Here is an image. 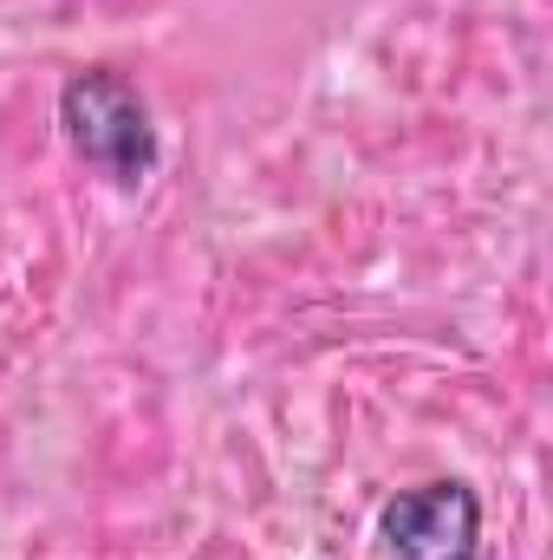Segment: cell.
Wrapping results in <instances>:
<instances>
[{"label": "cell", "instance_id": "cell-1", "mask_svg": "<svg viewBox=\"0 0 553 560\" xmlns=\"http://www.w3.org/2000/svg\"><path fill=\"white\" fill-rule=\"evenodd\" d=\"M59 131L66 150L105 176L111 189H143L163 163V138L150 118V98L138 92V79H125L118 66H79L59 85Z\"/></svg>", "mask_w": 553, "mask_h": 560}, {"label": "cell", "instance_id": "cell-2", "mask_svg": "<svg viewBox=\"0 0 553 560\" xmlns=\"http://www.w3.org/2000/svg\"><path fill=\"white\" fill-rule=\"evenodd\" d=\"M378 541L398 560H475L482 555V495L462 476H430L378 509Z\"/></svg>", "mask_w": 553, "mask_h": 560}]
</instances>
